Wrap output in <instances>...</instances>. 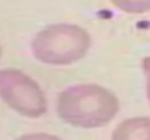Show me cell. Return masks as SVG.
<instances>
[{"mask_svg":"<svg viewBox=\"0 0 150 140\" xmlns=\"http://www.w3.org/2000/svg\"><path fill=\"white\" fill-rule=\"evenodd\" d=\"M118 10L128 15H143L150 10V0H109Z\"/></svg>","mask_w":150,"mask_h":140,"instance_id":"obj_5","label":"cell"},{"mask_svg":"<svg viewBox=\"0 0 150 140\" xmlns=\"http://www.w3.org/2000/svg\"><path fill=\"white\" fill-rule=\"evenodd\" d=\"M15 140H63L61 137L50 134V133H29V134H22Z\"/></svg>","mask_w":150,"mask_h":140,"instance_id":"obj_6","label":"cell"},{"mask_svg":"<svg viewBox=\"0 0 150 140\" xmlns=\"http://www.w3.org/2000/svg\"><path fill=\"white\" fill-rule=\"evenodd\" d=\"M118 111V96L96 83L69 86L57 98V115L63 123L77 129L108 126Z\"/></svg>","mask_w":150,"mask_h":140,"instance_id":"obj_1","label":"cell"},{"mask_svg":"<svg viewBox=\"0 0 150 140\" xmlns=\"http://www.w3.org/2000/svg\"><path fill=\"white\" fill-rule=\"evenodd\" d=\"M0 98L10 109L28 118H40L48 109L42 88L19 69L0 70Z\"/></svg>","mask_w":150,"mask_h":140,"instance_id":"obj_3","label":"cell"},{"mask_svg":"<svg viewBox=\"0 0 150 140\" xmlns=\"http://www.w3.org/2000/svg\"><path fill=\"white\" fill-rule=\"evenodd\" d=\"M111 140H150V117H131L121 121L112 130Z\"/></svg>","mask_w":150,"mask_h":140,"instance_id":"obj_4","label":"cell"},{"mask_svg":"<svg viewBox=\"0 0 150 140\" xmlns=\"http://www.w3.org/2000/svg\"><path fill=\"white\" fill-rule=\"evenodd\" d=\"M142 69L144 75V83H146V96L150 105V57H144L142 61Z\"/></svg>","mask_w":150,"mask_h":140,"instance_id":"obj_7","label":"cell"},{"mask_svg":"<svg viewBox=\"0 0 150 140\" xmlns=\"http://www.w3.org/2000/svg\"><path fill=\"white\" fill-rule=\"evenodd\" d=\"M0 57H1V45H0Z\"/></svg>","mask_w":150,"mask_h":140,"instance_id":"obj_8","label":"cell"},{"mask_svg":"<svg viewBox=\"0 0 150 140\" xmlns=\"http://www.w3.org/2000/svg\"><path fill=\"white\" fill-rule=\"evenodd\" d=\"M92 45L86 29L76 23H51L31 41L34 57L51 66H69L80 61Z\"/></svg>","mask_w":150,"mask_h":140,"instance_id":"obj_2","label":"cell"}]
</instances>
